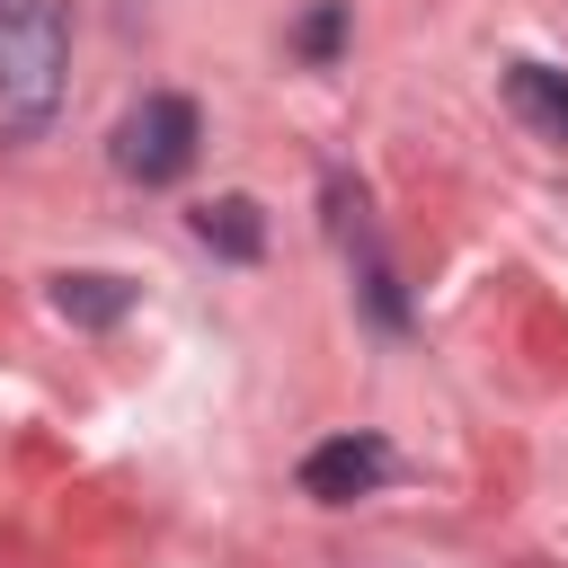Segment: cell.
Returning <instances> with one entry per match:
<instances>
[{
  "mask_svg": "<svg viewBox=\"0 0 568 568\" xmlns=\"http://www.w3.org/2000/svg\"><path fill=\"white\" fill-rule=\"evenodd\" d=\"M62 98V9L53 0H0V115L44 124Z\"/></svg>",
  "mask_w": 568,
  "mask_h": 568,
  "instance_id": "obj_1",
  "label": "cell"
},
{
  "mask_svg": "<svg viewBox=\"0 0 568 568\" xmlns=\"http://www.w3.org/2000/svg\"><path fill=\"white\" fill-rule=\"evenodd\" d=\"M195 142H204L195 98H142V106L115 124V169L142 178V186H169V178L195 169Z\"/></svg>",
  "mask_w": 568,
  "mask_h": 568,
  "instance_id": "obj_2",
  "label": "cell"
},
{
  "mask_svg": "<svg viewBox=\"0 0 568 568\" xmlns=\"http://www.w3.org/2000/svg\"><path fill=\"white\" fill-rule=\"evenodd\" d=\"M390 479V444L382 435H337V444H320L311 462H302V488L320 497V506H346V497H364V488H382Z\"/></svg>",
  "mask_w": 568,
  "mask_h": 568,
  "instance_id": "obj_3",
  "label": "cell"
},
{
  "mask_svg": "<svg viewBox=\"0 0 568 568\" xmlns=\"http://www.w3.org/2000/svg\"><path fill=\"white\" fill-rule=\"evenodd\" d=\"M506 106H515L532 133L568 142V71H550V62H506Z\"/></svg>",
  "mask_w": 568,
  "mask_h": 568,
  "instance_id": "obj_4",
  "label": "cell"
},
{
  "mask_svg": "<svg viewBox=\"0 0 568 568\" xmlns=\"http://www.w3.org/2000/svg\"><path fill=\"white\" fill-rule=\"evenodd\" d=\"M53 302H62L71 320H98V328H106V320H124L133 284H124V275H62V284H53Z\"/></svg>",
  "mask_w": 568,
  "mask_h": 568,
  "instance_id": "obj_5",
  "label": "cell"
},
{
  "mask_svg": "<svg viewBox=\"0 0 568 568\" xmlns=\"http://www.w3.org/2000/svg\"><path fill=\"white\" fill-rule=\"evenodd\" d=\"M195 231H204L213 248H231V257H257V204H248V195L204 204V213H195Z\"/></svg>",
  "mask_w": 568,
  "mask_h": 568,
  "instance_id": "obj_6",
  "label": "cell"
}]
</instances>
